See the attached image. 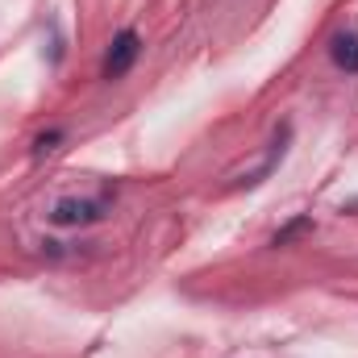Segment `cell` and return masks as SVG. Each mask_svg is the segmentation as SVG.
<instances>
[{"label": "cell", "mask_w": 358, "mask_h": 358, "mask_svg": "<svg viewBox=\"0 0 358 358\" xmlns=\"http://www.w3.org/2000/svg\"><path fill=\"white\" fill-rule=\"evenodd\" d=\"M142 55V38L138 29H121L113 42H108V55H104V80H121Z\"/></svg>", "instance_id": "6da1fadb"}, {"label": "cell", "mask_w": 358, "mask_h": 358, "mask_svg": "<svg viewBox=\"0 0 358 358\" xmlns=\"http://www.w3.org/2000/svg\"><path fill=\"white\" fill-rule=\"evenodd\" d=\"M100 217H104V200H76V196L59 200V204H55V213H50V221H55V225H63V229L92 225V221H100Z\"/></svg>", "instance_id": "7a4b0ae2"}, {"label": "cell", "mask_w": 358, "mask_h": 358, "mask_svg": "<svg viewBox=\"0 0 358 358\" xmlns=\"http://www.w3.org/2000/svg\"><path fill=\"white\" fill-rule=\"evenodd\" d=\"M287 138H292V129H287V125H279V134L271 138V150H267V159H263V167H259V171H250V176L242 179V187H259V183H263V179H267L279 163H283V155H287Z\"/></svg>", "instance_id": "3957f363"}, {"label": "cell", "mask_w": 358, "mask_h": 358, "mask_svg": "<svg viewBox=\"0 0 358 358\" xmlns=\"http://www.w3.org/2000/svg\"><path fill=\"white\" fill-rule=\"evenodd\" d=\"M329 59H334L346 76H358V29H342V34H334V42H329Z\"/></svg>", "instance_id": "277c9868"}, {"label": "cell", "mask_w": 358, "mask_h": 358, "mask_svg": "<svg viewBox=\"0 0 358 358\" xmlns=\"http://www.w3.org/2000/svg\"><path fill=\"white\" fill-rule=\"evenodd\" d=\"M308 229H313V217H296L292 225H283V229L271 238V246H292V242H296L300 234H308Z\"/></svg>", "instance_id": "5b68a950"}, {"label": "cell", "mask_w": 358, "mask_h": 358, "mask_svg": "<svg viewBox=\"0 0 358 358\" xmlns=\"http://www.w3.org/2000/svg\"><path fill=\"white\" fill-rule=\"evenodd\" d=\"M63 138V129H50V134H42L38 142H34V155H46V150H55V142Z\"/></svg>", "instance_id": "8992f818"}]
</instances>
